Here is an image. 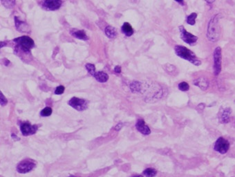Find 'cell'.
Segmentation results:
<instances>
[{
  "label": "cell",
  "instance_id": "cell-15",
  "mask_svg": "<svg viewBox=\"0 0 235 177\" xmlns=\"http://www.w3.org/2000/svg\"><path fill=\"white\" fill-rule=\"evenodd\" d=\"M230 113H231V109L230 108L225 109L221 116V119H220L221 122L222 123L229 122L230 118Z\"/></svg>",
  "mask_w": 235,
  "mask_h": 177
},
{
  "label": "cell",
  "instance_id": "cell-19",
  "mask_svg": "<svg viewBox=\"0 0 235 177\" xmlns=\"http://www.w3.org/2000/svg\"><path fill=\"white\" fill-rule=\"evenodd\" d=\"M196 17H197V14L195 13V12H192V13L190 14L187 18V23L190 25H194L196 23Z\"/></svg>",
  "mask_w": 235,
  "mask_h": 177
},
{
  "label": "cell",
  "instance_id": "cell-9",
  "mask_svg": "<svg viewBox=\"0 0 235 177\" xmlns=\"http://www.w3.org/2000/svg\"><path fill=\"white\" fill-rule=\"evenodd\" d=\"M21 132L22 133V135L27 136L33 135L36 133L37 130V125H32L29 122H23L20 125Z\"/></svg>",
  "mask_w": 235,
  "mask_h": 177
},
{
  "label": "cell",
  "instance_id": "cell-7",
  "mask_svg": "<svg viewBox=\"0 0 235 177\" xmlns=\"http://www.w3.org/2000/svg\"><path fill=\"white\" fill-rule=\"evenodd\" d=\"M35 166V163L31 160H24L21 161L17 166L19 173L25 174L31 171Z\"/></svg>",
  "mask_w": 235,
  "mask_h": 177
},
{
  "label": "cell",
  "instance_id": "cell-29",
  "mask_svg": "<svg viewBox=\"0 0 235 177\" xmlns=\"http://www.w3.org/2000/svg\"><path fill=\"white\" fill-rule=\"evenodd\" d=\"M12 138L13 139H16V140H20V138H19L18 137H17L16 136H15V134H12Z\"/></svg>",
  "mask_w": 235,
  "mask_h": 177
},
{
  "label": "cell",
  "instance_id": "cell-11",
  "mask_svg": "<svg viewBox=\"0 0 235 177\" xmlns=\"http://www.w3.org/2000/svg\"><path fill=\"white\" fill-rule=\"evenodd\" d=\"M136 127L140 133L145 135H149L151 133V130L147 125H145V121L142 119H140L137 121L136 124Z\"/></svg>",
  "mask_w": 235,
  "mask_h": 177
},
{
  "label": "cell",
  "instance_id": "cell-10",
  "mask_svg": "<svg viewBox=\"0 0 235 177\" xmlns=\"http://www.w3.org/2000/svg\"><path fill=\"white\" fill-rule=\"evenodd\" d=\"M62 5V2L58 0H46L43 4L44 8L49 11L57 10Z\"/></svg>",
  "mask_w": 235,
  "mask_h": 177
},
{
  "label": "cell",
  "instance_id": "cell-27",
  "mask_svg": "<svg viewBox=\"0 0 235 177\" xmlns=\"http://www.w3.org/2000/svg\"><path fill=\"white\" fill-rule=\"evenodd\" d=\"M123 123H121V122L118 123V124L115 127V130H116V131H119L122 127H123Z\"/></svg>",
  "mask_w": 235,
  "mask_h": 177
},
{
  "label": "cell",
  "instance_id": "cell-23",
  "mask_svg": "<svg viewBox=\"0 0 235 177\" xmlns=\"http://www.w3.org/2000/svg\"><path fill=\"white\" fill-rule=\"evenodd\" d=\"M178 88H179L181 91H186L189 90L190 86L187 83H186V82H182V83H181L178 84Z\"/></svg>",
  "mask_w": 235,
  "mask_h": 177
},
{
  "label": "cell",
  "instance_id": "cell-8",
  "mask_svg": "<svg viewBox=\"0 0 235 177\" xmlns=\"http://www.w3.org/2000/svg\"><path fill=\"white\" fill-rule=\"evenodd\" d=\"M180 32H181V37L185 42L190 44V45H193L196 42L198 37L194 36L192 33H190L186 30L183 26H180L179 28Z\"/></svg>",
  "mask_w": 235,
  "mask_h": 177
},
{
  "label": "cell",
  "instance_id": "cell-24",
  "mask_svg": "<svg viewBox=\"0 0 235 177\" xmlns=\"http://www.w3.org/2000/svg\"><path fill=\"white\" fill-rule=\"evenodd\" d=\"M64 91V87L63 86H59L56 88V89L55 91V94L61 95L63 93Z\"/></svg>",
  "mask_w": 235,
  "mask_h": 177
},
{
  "label": "cell",
  "instance_id": "cell-4",
  "mask_svg": "<svg viewBox=\"0 0 235 177\" xmlns=\"http://www.w3.org/2000/svg\"><path fill=\"white\" fill-rule=\"evenodd\" d=\"M221 49L217 47L214 52V73L215 75H218L221 71Z\"/></svg>",
  "mask_w": 235,
  "mask_h": 177
},
{
  "label": "cell",
  "instance_id": "cell-12",
  "mask_svg": "<svg viewBox=\"0 0 235 177\" xmlns=\"http://www.w3.org/2000/svg\"><path fill=\"white\" fill-rule=\"evenodd\" d=\"M194 84L199 87L202 90H206L209 87V81L205 78H199L194 82Z\"/></svg>",
  "mask_w": 235,
  "mask_h": 177
},
{
  "label": "cell",
  "instance_id": "cell-13",
  "mask_svg": "<svg viewBox=\"0 0 235 177\" xmlns=\"http://www.w3.org/2000/svg\"><path fill=\"white\" fill-rule=\"evenodd\" d=\"M71 34L73 37H76V38L79 40H88V37L87 36V35L84 31L82 30H77V29H73L71 31Z\"/></svg>",
  "mask_w": 235,
  "mask_h": 177
},
{
  "label": "cell",
  "instance_id": "cell-28",
  "mask_svg": "<svg viewBox=\"0 0 235 177\" xmlns=\"http://www.w3.org/2000/svg\"><path fill=\"white\" fill-rule=\"evenodd\" d=\"M114 71L115 73H117V74H120V73L121 72V68L120 66H116L114 68Z\"/></svg>",
  "mask_w": 235,
  "mask_h": 177
},
{
  "label": "cell",
  "instance_id": "cell-31",
  "mask_svg": "<svg viewBox=\"0 0 235 177\" xmlns=\"http://www.w3.org/2000/svg\"><path fill=\"white\" fill-rule=\"evenodd\" d=\"M68 177H77V176H73V175H70L69 176H68Z\"/></svg>",
  "mask_w": 235,
  "mask_h": 177
},
{
  "label": "cell",
  "instance_id": "cell-22",
  "mask_svg": "<svg viewBox=\"0 0 235 177\" xmlns=\"http://www.w3.org/2000/svg\"><path fill=\"white\" fill-rule=\"evenodd\" d=\"M85 67L87 69V70L88 71V72L89 73V74L92 75H94L96 74V67L95 66H94V65L93 64H87L85 65Z\"/></svg>",
  "mask_w": 235,
  "mask_h": 177
},
{
  "label": "cell",
  "instance_id": "cell-30",
  "mask_svg": "<svg viewBox=\"0 0 235 177\" xmlns=\"http://www.w3.org/2000/svg\"><path fill=\"white\" fill-rule=\"evenodd\" d=\"M131 177H143V176H141V175H136V176H131Z\"/></svg>",
  "mask_w": 235,
  "mask_h": 177
},
{
  "label": "cell",
  "instance_id": "cell-2",
  "mask_svg": "<svg viewBox=\"0 0 235 177\" xmlns=\"http://www.w3.org/2000/svg\"><path fill=\"white\" fill-rule=\"evenodd\" d=\"M174 50L175 52H176V54L178 57L186 60L192 63L193 65L196 66H199L201 64V62L196 58V55L194 54L192 50H189L187 48H186V47L177 45L175 46Z\"/></svg>",
  "mask_w": 235,
  "mask_h": 177
},
{
  "label": "cell",
  "instance_id": "cell-16",
  "mask_svg": "<svg viewBox=\"0 0 235 177\" xmlns=\"http://www.w3.org/2000/svg\"><path fill=\"white\" fill-rule=\"evenodd\" d=\"M122 31L127 36H132L134 33V29L132 26L129 23H127V22H125L123 25V26H122Z\"/></svg>",
  "mask_w": 235,
  "mask_h": 177
},
{
  "label": "cell",
  "instance_id": "cell-25",
  "mask_svg": "<svg viewBox=\"0 0 235 177\" xmlns=\"http://www.w3.org/2000/svg\"><path fill=\"white\" fill-rule=\"evenodd\" d=\"M0 96H1V100H0V101H1V105L2 106H4L5 105H6V104H7L8 101H7V100H6V98L4 97V95L2 94V92H1V93H0Z\"/></svg>",
  "mask_w": 235,
  "mask_h": 177
},
{
  "label": "cell",
  "instance_id": "cell-17",
  "mask_svg": "<svg viewBox=\"0 0 235 177\" xmlns=\"http://www.w3.org/2000/svg\"><path fill=\"white\" fill-rule=\"evenodd\" d=\"M105 33L106 35V36L111 39L115 38L117 36L116 31H115V29L114 27L110 26H108L105 28Z\"/></svg>",
  "mask_w": 235,
  "mask_h": 177
},
{
  "label": "cell",
  "instance_id": "cell-21",
  "mask_svg": "<svg viewBox=\"0 0 235 177\" xmlns=\"http://www.w3.org/2000/svg\"><path fill=\"white\" fill-rule=\"evenodd\" d=\"M52 113V109L51 108V107H45V109H43L41 112H40V114H41L42 116L43 117H46V116H51Z\"/></svg>",
  "mask_w": 235,
  "mask_h": 177
},
{
  "label": "cell",
  "instance_id": "cell-6",
  "mask_svg": "<svg viewBox=\"0 0 235 177\" xmlns=\"http://www.w3.org/2000/svg\"><path fill=\"white\" fill-rule=\"evenodd\" d=\"M214 150L218 151L221 154H224L228 152L230 148V143L227 140L223 137H220L217 139L214 144Z\"/></svg>",
  "mask_w": 235,
  "mask_h": 177
},
{
  "label": "cell",
  "instance_id": "cell-3",
  "mask_svg": "<svg viewBox=\"0 0 235 177\" xmlns=\"http://www.w3.org/2000/svg\"><path fill=\"white\" fill-rule=\"evenodd\" d=\"M14 42L17 44L20 49L24 52H29L34 46V41L29 36H21L14 40Z\"/></svg>",
  "mask_w": 235,
  "mask_h": 177
},
{
  "label": "cell",
  "instance_id": "cell-20",
  "mask_svg": "<svg viewBox=\"0 0 235 177\" xmlns=\"http://www.w3.org/2000/svg\"><path fill=\"white\" fill-rule=\"evenodd\" d=\"M15 26L17 27V29L20 31H23L22 28H25V26H27L26 24L24 22H20L17 20V17H15Z\"/></svg>",
  "mask_w": 235,
  "mask_h": 177
},
{
  "label": "cell",
  "instance_id": "cell-5",
  "mask_svg": "<svg viewBox=\"0 0 235 177\" xmlns=\"http://www.w3.org/2000/svg\"><path fill=\"white\" fill-rule=\"evenodd\" d=\"M68 104L75 109L80 112V111H83L87 108L88 102L84 99H80L77 97H73L68 101Z\"/></svg>",
  "mask_w": 235,
  "mask_h": 177
},
{
  "label": "cell",
  "instance_id": "cell-18",
  "mask_svg": "<svg viewBox=\"0 0 235 177\" xmlns=\"http://www.w3.org/2000/svg\"><path fill=\"white\" fill-rule=\"evenodd\" d=\"M143 174L146 177H154L157 174V172L153 168H147L143 172Z\"/></svg>",
  "mask_w": 235,
  "mask_h": 177
},
{
  "label": "cell",
  "instance_id": "cell-26",
  "mask_svg": "<svg viewBox=\"0 0 235 177\" xmlns=\"http://www.w3.org/2000/svg\"><path fill=\"white\" fill-rule=\"evenodd\" d=\"M2 4H8L7 5H5L6 7H7V8L8 6V5H9V8H12L15 4V2H13V1H3V2H2Z\"/></svg>",
  "mask_w": 235,
  "mask_h": 177
},
{
  "label": "cell",
  "instance_id": "cell-1",
  "mask_svg": "<svg viewBox=\"0 0 235 177\" xmlns=\"http://www.w3.org/2000/svg\"><path fill=\"white\" fill-rule=\"evenodd\" d=\"M219 15H215L209 22L207 37L211 42H217L220 36V26L219 20Z\"/></svg>",
  "mask_w": 235,
  "mask_h": 177
},
{
  "label": "cell",
  "instance_id": "cell-14",
  "mask_svg": "<svg viewBox=\"0 0 235 177\" xmlns=\"http://www.w3.org/2000/svg\"><path fill=\"white\" fill-rule=\"evenodd\" d=\"M93 76L95 77L96 80L100 82V83H106L109 79V75L106 73L102 71L96 72V74Z\"/></svg>",
  "mask_w": 235,
  "mask_h": 177
}]
</instances>
